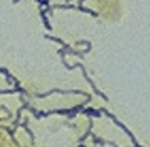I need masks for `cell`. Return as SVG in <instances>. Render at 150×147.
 <instances>
[{
  "instance_id": "obj_5",
  "label": "cell",
  "mask_w": 150,
  "mask_h": 147,
  "mask_svg": "<svg viewBox=\"0 0 150 147\" xmlns=\"http://www.w3.org/2000/svg\"><path fill=\"white\" fill-rule=\"evenodd\" d=\"M41 17H42V20H44V25L46 26V29L47 30H52V26H50V24H49V20H47V17H46V15H45V11H41Z\"/></svg>"
},
{
  "instance_id": "obj_7",
  "label": "cell",
  "mask_w": 150,
  "mask_h": 147,
  "mask_svg": "<svg viewBox=\"0 0 150 147\" xmlns=\"http://www.w3.org/2000/svg\"><path fill=\"white\" fill-rule=\"evenodd\" d=\"M23 126H24V129H25V130H26V132H28V133H29V135H30V138H32V139H33V138H34V137H33V133H32V132H30V130H29V129H28V124H26V121H25V122H24V124H23Z\"/></svg>"
},
{
  "instance_id": "obj_2",
  "label": "cell",
  "mask_w": 150,
  "mask_h": 147,
  "mask_svg": "<svg viewBox=\"0 0 150 147\" xmlns=\"http://www.w3.org/2000/svg\"><path fill=\"white\" fill-rule=\"evenodd\" d=\"M101 112H104V113H105V114H107V116H108V118H111V120H112V121H113V122H115V124H116V125H117V126H119V127H121V129H122V130H124V132H125V133H127V134H128V135H129V137H130V139H132V142H133V145L138 146L137 141H136V139H134V137H133L132 132H130V130H129V129H128V127H127V126H125V125H124V124H122V122H120V121H119V120H117V118H116V117H115V116H113V114H112V113H109V112H108V110H105V109H101Z\"/></svg>"
},
{
  "instance_id": "obj_6",
  "label": "cell",
  "mask_w": 150,
  "mask_h": 147,
  "mask_svg": "<svg viewBox=\"0 0 150 147\" xmlns=\"http://www.w3.org/2000/svg\"><path fill=\"white\" fill-rule=\"evenodd\" d=\"M86 114H88V116H95V117H100V110H93V109H87V110H84Z\"/></svg>"
},
{
  "instance_id": "obj_4",
  "label": "cell",
  "mask_w": 150,
  "mask_h": 147,
  "mask_svg": "<svg viewBox=\"0 0 150 147\" xmlns=\"http://www.w3.org/2000/svg\"><path fill=\"white\" fill-rule=\"evenodd\" d=\"M0 72H3V74L5 75V76H7V83H8V84H9V83L13 80V82L16 83V85H18L17 80H16L15 77H13V76H12V75H11L9 72H8V70H7V68H3V67H0Z\"/></svg>"
},
{
  "instance_id": "obj_8",
  "label": "cell",
  "mask_w": 150,
  "mask_h": 147,
  "mask_svg": "<svg viewBox=\"0 0 150 147\" xmlns=\"http://www.w3.org/2000/svg\"><path fill=\"white\" fill-rule=\"evenodd\" d=\"M37 1H38L41 5H46V7L49 5V0H37Z\"/></svg>"
},
{
  "instance_id": "obj_9",
  "label": "cell",
  "mask_w": 150,
  "mask_h": 147,
  "mask_svg": "<svg viewBox=\"0 0 150 147\" xmlns=\"http://www.w3.org/2000/svg\"><path fill=\"white\" fill-rule=\"evenodd\" d=\"M17 1H20V0H13V3H17Z\"/></svg>"
},
{
  "instance_id": "obj_3",
  "label": "cell",
  "mask_w": 150,
  "mask_h": 147,
  "mask_svg": "<svg viewBox=\"0 0 150 147\" xmlns=\"http://www.w3.org/2000/svg\"><path fill=\"white\" fill-rule=\"evenodd\" d=\"M45 38L52 39V41H55V42H58V44H61V45L63 46V49L66 50V51H70V53H73V54H78V53H79V51H74V50L71 49V47L69 46V45H66L65 42H63L62 39H59V38H55V37H52V36H46V34H45Z\"/></svg>"
},
{
  "instance_id": "obj_1",
  "label": "cell",
  "mask_w": 150,
  "mask_h": 147,
  "mask_svg": "<svg viewBox=\"0 0 150 147\" xmlns=\"http://www.w3.org/2000/svg\"><path fill=\"white\" fill-rule=\"evenodd\" d=\"M58 53H59V54H61V57H62V63H63V66H65V67L67 68L69 71L74 70V68H76V67H80V68H82V71H83V75H84V77H86V79H87V82L90 83V85H91V87H92V89L95 91V93H96V95L101 96V97H103L104 100H108V97H107V96L104 95L103 92H100V91H99L98 88L95 87V84H93V82H92V80L90 79V76H88V74H87V71H86L84 66H83V65H80V63H76V65H75V66H69L67 63H66V59H65V54H66V50H65V49H61V50H58Z\"/></svg>"
}]
</instances>
